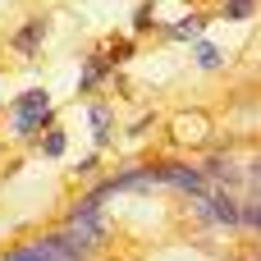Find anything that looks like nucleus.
<instances>
[{
  "label": "nucleus",
  "instance_id": "1",
  "mask_svg": "<svg viewBox=\"0 0 261 261\" xmlns=\"http://www.w3.org/2000/svg\"><path fill=\"white\" fill-rule=\"evenodd\" d=\"M0 261H78V252H73V243L64 234H55V239H32L28 248H14Z\"/></svg>",
  "mask_w": 261,
  "mask_h": 261
},
{
  "label": "nucleus",
  "instance_id": "2",
  "mask_svg": "<svg viewBox=\"0 0 261 261\" xmlns=\"http://www.w3.org/2000/svg\"><path fill=\"white\" fill-rule=\"evenodd\" d=\"M46 124H50V96H46L41 87L23 92V96H18V119H14V128H18V133H37V128H46Z\"/></svg>",
  "mask_w": 261,
  "mask_h": 261
},
{
  "label": "nucleus",
  "instance_id": "3",
  "mask_svg": "<svg viewBox=\"0 0 261 261\" xmlns=\"http://www.w3.org/2000/svg\"><path fill=\"white\" fill-rule=\"evenodd\" d=\"M41 32H46V23L37 18V23H28V28H23L18 37H14V46H18L23 55H32V50H37V41H41Z\"/></svg>",
  "mask_w": 261,
  "mask_h": 261
},
{
  "label": "nucleus",
  "instance_id": "4",
  "mask_svg": "<svg viewBox=\"0 0 261 261\" xmlns=\"http://www.w3.org/2000/svg\"><path fill=\"white\" fill-rule=\"evenodd\" d=\"M41 151H46V156H60V151H64V133H60V128H50V133L41 138Z\"/></svg>",
  "mask_w": 261,
  "mask_h": 261
},
{
  "label": "nucleus",
  "instance_id": "5",
  "mask_svg": "<svg viewBox=\"0 0 261 261\" xmlns=\"http://www.w3.org/2000/svg\"><path fill=\"white\" fill-rule=\"evenodd\" d=\"M193 46H197V60H202L206 69H216V64H220V55H216V50H211L206 41H193Z\"/></svg>",
  "mask_w": 261,
  "mask_h": 261
},
{
  "label": "nucleus",
  "instance_id": "6",
  "mask_svg": "<svg viewBox=\"0 0 261 261\" xmlns=\"http://www.w3.org/2000/svg\"><path fill=\"white\" fill-rule=\"evenodd\" d=\"M225 14H229V18H248V14H252V0H229Z\"/></svg>",
  "mask_w": 261,
  "mask_h": 261
},
{
  "label": "nucleus",
  "instance_id": "7",
  "mask_svg": "<svg viewBox=\"0 0 261 261\" xmlns=\"http://www.w3.org/2000/svg\"><path fill=\"white\" fill-rule=\"evenodd\" d=\"M106 124H110V110H106V106H96V110H92V128H96V138L106 133Z\"/></svg>",
  "mask_w": 261,
  "mask_h": 261
}]
</instances>
